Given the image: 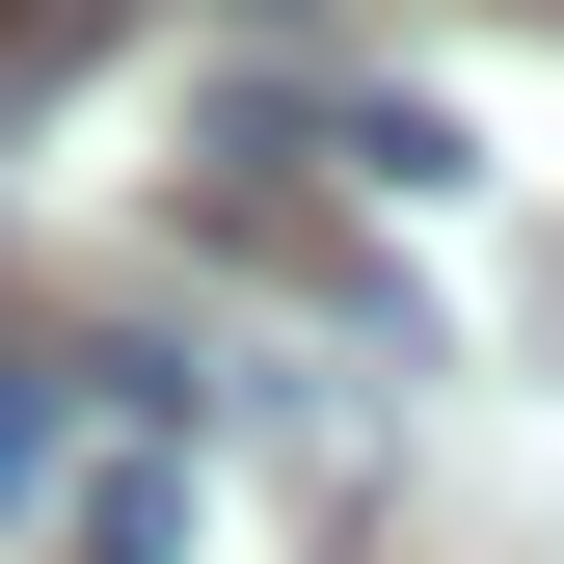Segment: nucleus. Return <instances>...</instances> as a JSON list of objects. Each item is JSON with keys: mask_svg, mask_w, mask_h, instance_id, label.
I'll list each match as a JSON object with an SVG mask.
<instances>
[{"mask_svg": "<svg viewBox=\"0 0 564 564\" xmlns=\"http://www.w3.org/2000/svg\"><path fill=\"white\" fill-rule=\"evenodd\" d=\"M54 484H82V457H54V403L0 377V511H54Z\"/></svg>", "mask_w": 564, "mask_h": 564, "instance_id": "f257e3e1", "label": "nucleus"}, {"mask_svg": "<svg viewBox=\"0 0 564 564\" xmlns=\"http://www.w3.org/2000/svg\"><path fill=\"white\" fill-rule=\"evenodd\" d=\"M108 28V0H0V82H54V54H82Z\"/></svg>", "mask_w": 564, "mask_h": 564, "instance_id": "f03ea898", "label": "nucleus"}, {"mask_svg": "<svg viewBox=\"0 0 564 564\" xmlns=\"http://www.w3.org/2000/svg\"><path fill=\"white\" fill-rule=\"evenodd\" d=\"M269 28H296V0H269Z\"/></svg>", "mask_w": 564, "mask_h": 564, "instance_id": "7ed1b4c3", "label": "nucleus"}]
</instances>
